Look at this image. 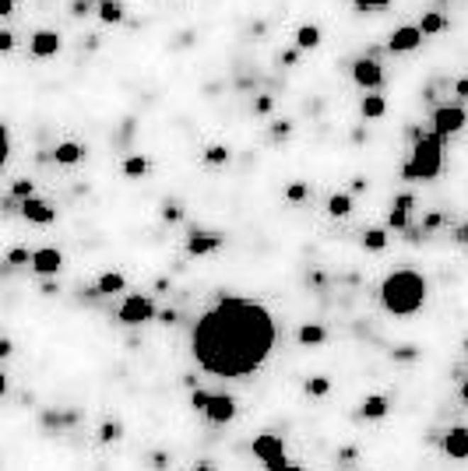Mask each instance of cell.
I'll return each mask as SVG.
<instances>
[{"label":"cell","mask_w":468,"mask_h":471,"mask_svg":"<svg viewBox=\"0 0 468 471\" xmlns=\"http://www.w3.org/2000/svg\"><path fill=\"white\" fill-rule=\"evenodd\" d=\"M275 348L272 313L240 295H222L211 310L201 313L190 334V352L197 366L211 377H250L257 373Z\"/></svg>","instance_id":"1"},{"label":"cell","mask_w":468,"mask_h":471,"mask_svg":"<svg viewBox=\"0 0 468 471\" xmlns=\"http://www.w3.org/2000/svg\"><path fill=\"white\" fill-rule=\"evenodd\" d=\"M380 302L394 317H412L426 302V278L419 271H394L380 285Z\"/></svg>","instance_id":"2"},{"label":"cell","mask_w":468,"mask_h":471,"mask_svg":"<svg viewBox=\"0 0 468 471\" xmlns=\"http://www.w3.org/2000/svg\"><path fill=\"white\" fill-rule=\"evenodd\" d=\"M444 169V137L440 134H423L419 141H412V155L401 166L405 180H437Z\"/></svg>","instance_id":"3"},{"label":"cell","mask_w":468,"mask_h":471,"mask_svg":"<svg viewBox=\"0 0 468 471\" xmlns=\"http://www.w3.org/2000/svg\"><path fill=\"white\" fill-rule=\"evenodd\" d=\"M254 454L264 461V468L268 471H285V443H282V436L275 433H261V436H254Z\"/></svg>","instance_id":"4"},{"label":"cell","mask_w":468,"mask_h":471,"mask_svg":"<svg viewBox=\"0 0 468 471\" xmlns=\"http://www.w3.org/2000/svg\"><path fill=\"white\" fill-rule=\"evenodd\" d=\"M116 320L127 324V327L148 324V320H155V302L148 295H127L123 306H120V313H116Z\"/></svg>","instance_id":"5"},{"label":"cell","mask_w":468,"mask_h":471,"mask_svg":"<svg viewBox=\"0 0 468 471\" xmlns=\"http://www.w3.org/2000/svg\"><path fill=\"white\" fill-rule=\"evenodd\" d=\"M465 123H468V113L462 106H440V109L433 113V134H440L444 141L455 137V134H462Z\"/></svg>","instance_id":"6"},{"label":"cell","mask_w":468,"mask_h":471,"mask_svg":"<svg viewBox=\"0 0 468 471\" xmlns=\"http://www.w3.org/2000/svg\"><path fill=\"white\" fill-rule=\"evenodd\" d=\"M352 81L360 89H380L384 85V71H380V64H377L374 57H360L352 64Z\"/></svg>","instance_id":"7"},{"label":"cell","mask_w":468,"mask_h":471,"mask_svg":"<svg viewBox=\"0 0 468 471\" xmlns=\"http://www.w3.org/2000/svg\"><path fill=\"white\" fill-rule=\"evenodd\" d=\"M419 42H423V28L419 25H401V28L391 32L387 50L391 53H412V50H419Z\"/></svg>","instance_id":"8"},{"label":"cell","mask_w":468,"mask_h":471,"mask_svg":"<svg viewBox=\"0 0 468 471\" xmlns=\"http://www.w3.org/2000/svg\"><path fill=\"white\" fill-rule=\"evenodd\" d=\"M32 271L39 275V278H53L60 268H64V254L60 250H53V246H43V250H35L32 254Z\"/></svg>","instance_id":"9"},{"label":"cell","mask_w":468,"mask_h":471,"mask_svg":"<svg viewBox=\"0 0 468 471\" xmlns=\"http://www.w3.org/2000/svg\"><path fill=\"white\" fill-rule=\"evenodd\" d=\"M204 415H208L215 426L233 422V419H236V397H229V394H211V401H208Z\"/></svg>","instance_id":"10"},{"label":"cell","mask_w":468,"mask_h":471,"mask_svg":"<svg viewBox=\"0 0 468 471\" xmlns=\"http://www.w3.org/2000/svg\"><path fill=\"white\" fill-rule=\"evenodd\" d=\"M28 50H32V57H39V60L57 57V53H60V35H57V32H50V28H43V32H35V35H32Z\"/></svg>","instance_id":"11"},{"label":"cell","mask_w":468,"mask_h":471,"mask_svg":"<svg viewBox=\"0 0 468 471\" xmlns=\"http://www.w3.org/2000/svg\"><path fill=\"white\" fill-rule=\"evenodd\" d=\"M21 215H25L28 222H35V225H50V222L57 218V211H53L43 197H28V200H21Z\"/></svg>","instance_id":"12"},{"label":"cell","mask_w":468,"mask_h":471,"mask_svg":"<svg viewBox=\"0 0 468 471\" xmlns=\"http://www.w3.org/2000/svg\"><path fill=\"white\" fill-rule=\"evenodd\" d=\"M218 246H222V236H218V232H190V239H187V254H190V257L215 254Z\"/></svg>","instance_id":"13"},{"label":"cell","mask_w":468,"mask_h":471,"mask_svg":"<svg viewBox=\"0 0 468 471\" xmlns=\"http://www.w3.org/2000/svg\"><path fill=\"white\" fill-rule=\"evenodd\" d=\"M444 450H447L451 461H468V429L465 426H458V429H451L444 436Z\"/></svg>","instance_id":"14"},{"label":"cell","mask_w":468,"mask_h":471,"mask_svg":"<svg viewBox=\"0 0 468 471\" xmlns=\"http://www.w3.org/2000/svg\"><path fill=\"white\" fill-rule=\"evenodd\" d=\"M416 200H412V193H401L398 200H394V208H391V215H387V225L391 229H398V232H408V208H412Z\"/></svg>","instance_id":"15"},{"label":"cell","mask_w":468,"mask_h":471,"mask_svg":"<svg viewBox=\"0 0 468 471\" xmlns=\"http://www.w3.org/2000/svg\"><path fill=\"white\" fill-rule=\"evenodd\" d=\"M53 159H57L60 166H74V162H82V159H85V148H82L78 141H64V144H57V148H53Z\"/></svg>","instance_id":"16"},{"label":"cell","mask_w":468,"mask_h":471,"mask_svg":"<svg viewBox=\"0 0 468 471\" xmlns=\"http://www.w3.org/2000/svg\"><path fill=\"white\" fill-rule=\"evenodd\" d=\"M324 341H328V331H324L321 324H303V327H299V345L317 348V345H324Z\"/></svg>","instance_id":"17"},{"label":"cell","mask_w":468,"mask_h":471,"mask_svg":"<svg viewBox=\"0 0 468 471\" xmlns=\"http://www.w3.org/2000/svg\"><path fill=\"white\" fill-rule=\"evenodd\" d=\"M127 288V278L123 275H116V271H106L99 285H95V295H113V292H123Z\"/></svg>","instance_id":"18"},{"label":"cell","mask_w":468,"mask_h":471,"mask_svg":"<svg viewBox=\"0 0 468 471\" xmlns=\"http://www.w3.org/2000/svg\"><path fill=\"white\" fill-rule=\"evenodd\" d=\"M352 211V193H331L328 197V215L331 218H345Z\"/></svg>","instance_id":"19"},{"label":"cell","mask_w":468,"mask_h":471,"mask_svg":"<svg viewBox=\"0 0 468 471\" xmlns=\"http://www.w3.org/2000/svg\"><path fill=\"white\" fill-rule=\"evenodd\" d=\"M360 113H363L367 120H380V116L387 113V102H384V95H367V98L360 102Z\"/></svg>","instance_id":"20"},{"label":"cell","mask_w":468,"mask_h":471,"mask_svg":"<svg viewBox=\"0 0 468 471\" xmlns=\"http://www.w3.org/2000/svg\"><path fill=\"white\" fill-rule=\"evenodd\" d=\"M419 28H423V35H437V32L447 28V18H444L440 11H426L423 21H419Z\"/></svg>","instance_id":"21"},{"label":"cell","mask_w":468,"mask_h":471,"mask_svg":"<svg viewBox=\"0 0 468 471\" xmlns=\"http://www.w3.org/2000/svg\"><path fill=\"white\" fill-rule=\"evenodd\" d=\"M313 46H321V28L317 25H303L296 32V50H313Z\"/></svg>","instance_id":"22"},{"label":"cell","mask_w":468,"mask_h":471,"mask_svg":"<svg viewBox=\"0 0 468 471\" xmlns=\"http://www.w3.org/2000/svg\"><path fill=\"white\" fill-rule=\"evenodd\" d=\"M99 18H102L106 25L123 21V4H120V0H106V4H99Z\"/></svg>","instance_id":"23"},{"label":"cell","mask_w":468,"mask_h":471,"mask_svg":"<svg viewBox=\"0 0 468 471\" xmlns=\"http://www.w3.org/2000/svg\"><path fill=\"white\" fill-rule=\"evenodd\" d=\"M360 412H363L367 419H384V415H387V397H380V394H374V397H367Z\"/></svg>","instance_id":"24"},{"label":"cell","mask_w":468,"mask_h":471,"mask_svg":"<svg viewBox=\"0 0 468 471\" xmlns=\"http://www.w3.org/2000/svg\"><path fill=\"white\" fill-rule=\"evenodd\" d=\"M145 173H148V159H145V155H130V159L123 162V176L138 180V176H145Z\"/></svg>","instance_id":"25"},{"label":"cell","mask_w":468,"mask_h":471,"mask_svg":"<svg viewBox=\"0 0 468 471\" xmlns=\"http://www.w3.org/2000/svg\"><path fill=\"white\" fill-rule=\"evenodd\" d=\"M204 162H208V166H225V162H229V148H225V144L204 148Z\"/></svg>","instance_id":"26"},{"label":"cell","mask_w":468,"mask_h":471,"mask_svg":"<svg viewBox=\"0 0 468 471\" xmlns=\"http://www.w3.org/2000/svg\"><path fill=\"white\" fill-rule=\"evenodd\" d=\"M120 436H123V422H116V419L113 422H102V429H99V440L102 443H116Z\"/></svg>","instance_id":"27"},{"label":"cell","mask_w":468,"mask_h":471,"mask_svg":"<svg viewBox=\"0 0 468 471\" xmlns=\"http://www.w3.org/2000/svg\"><path fill=\"white\" fill-rule=\"evenodd\" d=\"M328 390H331V380L328 377H310L306 380V394H310V397H324Z\"/></svg>","instance_id":"28"},{"label":"cell","mask_w":468,"mask_h":471,"mask_svg":"<svg viewBox=\"0 0 468 471\" xmlns=\"http://www.w3.org/2000/svg\"><path fill=\"white\" fill-rule=\"evenodd\" d=\"M363 246H367V250H384V246H387V232H384V229H370V232L363 236Z\"/></svg>","instance_id":"29"},{"label":"cell","mask_w":468,"mask_h":471,"mask_svg":"<svg viewBox=\"0 0 468 471\" xmlns=\"http://www.w3.org/2000/svg\"><path fill=\"white\" fill-rule=\"evenodd\" d=\"M310 197V187L306 183H289L285 187V200H292V204H299V200H306Z\"/></svg>","instance_id":"30"},{"label":"cell","mask_w":468,"mask_h":471,"mask_svg":"<svg viewBox=\"0 0 468 471\" xmlns=\"http://www.w3.org/2000/svg\"><path fill=\"white\" fill-rule=\"evenodd\" d=\"M32 180H18V183H14V187H11V193H14V197H21V200H28V197H35V193H32Z\"/></svg>","instance_id":"31"},{"label":"cell","mask_w":468,"mask_h":471,"mask_svg":"<svg viewBox=\"0 0 468 471\" xmlns=\"http://www.w3.org/2000/svg\"><path fill=\"white\" fill-rule=\"evenodd\" d=\"M162 218H166V222H180V218H184V208H180L177 200H173V204L166 200V208H162Z\"/></svg>","instance_id":"32"},{"label":"cell","mask_w":468,"mask_h":471,"mask_svg":"<svg viewBox=\"0 0 468 471\" xmlns=\"http://www.w3.org/2000/svg\"><path fill=\"white\" fill-rule=\"evenodd\" d=\"M208 401H211V394H208V390H197V387H194V394H190V404L204 412V408H208Z\"/></svg>","instance_id":"33"},{"label":"cell","mask_w":468,"mask_h":471,"mask_svg":"<svg viewBox=\"0 0 468 471\" xmlns=\"http://www.w3.org/2000/svg\"><path fill=\"white\" fill-rule=\"evenodd\" d=\"M25 261H32L28 250H11V254H7V264H25Z\"/></svg>","instance_id":"34"},{"label":"cell","mask_w":468,"mask_h":471,"mask_svg":"<svg viewBox=\"0 0 468 471\" xmlns=\"http://www.w3.org/2000/svg\"><path fill=\"white\" fill-rule=\"evenodd\" d=\"M272 109V95H257V102H254V113H268Z\"/></svg>","instance_id":"35"},{"label":"cell","mask_w":468,"mask_h":471,"mask_svg":"<svg viewBox=\"0 0 468 471\" xmlns=\"http://www.w3.org/2000/svg\"><path fill=\"white\" fill-rule=\"evenodd\" d=\"M289 130H292V123H289V120H282V123H275V127H272V137H285Z\"/></svg>","instance_id":"36"},{"label":"cell","mask_w":468,"mask_h":471,"mask_svg":"<svg viewBox=\"0 0 468 471\" xmlns=\"http://www.w3.org/2000/svg\"><path fill=\"white\" fill-rule=\"evenodd\" d=\"M85 11H89V0H71V14L74 18H82Z\"/></svg>","instance_id":"37"},{"label":"cell","mask_w":468,"mask_h":471,"mask_svg":"<svg viewBox=\"0 0 468 471\" xmlns=\"http://www.w3.org/2000/svg\"><path fill=\"white\" fill-rule=\"evenodd\" d=\"M11 46H14V35H11V32H0V50L11 53Z\"/></svg>","instance_id":"38"},{"label":"cell","mask_w":468,"mask_h":471,"mask_svg":"<svg viewBox=\"0 0 468 471\" xmlns=\"http://www.w3.org/2000/svg\"><path fill=\"white\" fill-rule=\"evenodd\" d=\"M296 60H299V50H289V53H282V64H285V67H292Z\"/></svg>","instance_id":"39"},{"label":"cell","mask_w":468,"mask_h":471,"mask_svg":"<svg viewBox=\"0 0 468 471\" xmlns=\"http://www.w3.org/2000/svg\"><path fill=\"white\" fill-rule=\"evenodd\" d=\"M0 14L11 18V14H14V0H0Z\"/></svg>","instance_id":"40"},{"label":"cell","mask_w":468,"mask_h":471,"mask_svg":"<svg viewBox=\"0 0 468 471\" xmlns=\"http://www.w3.org/2000/svg\"><path fill=\"white\" fill-rule=\"evenodd\" d=\"M455 92L462 95V98H468V78H462V81H458V85H455Z\"/></svg>","instance_id":"41"},{"label":"cell","mask_w":468,"mask_h":471,"mask_svg":"<svg viewBox=\"0 0 468 471\" xmlns=\"http://www.w3.org/2000/svg\"><path fill=\"white\" fill-rule=\"evenodd\" d=\"M177 317H180L177 310H166V313H162V324H177Z\"/></svg>","instance_id":"42"},{"label":"cell","mask_w":468,"mask_h":471,"mask_svg":"<svg viewBox=\"0 0 468 471\" xmlns=\"http://www.w3.org/2000/svg\"><path fill=\"white\" fill-rule=\"evenodd\" d=\"M11 352H14V345H11V338H4L0 341V356H11Z\"/></svg>","instance_id":"43"},{"label":"cell","mask_w":468,"mask_h":471,"mask_svg":"<svg viewBox=\"0 0 468 471\" xmlns=\"http://www.w3.org/2000/svg\"><path fill=\"white\" fill-rule=\"evenodd\" d=\"M367 190V180H352V193H363Z\"/></svg>","instance_id":"44"},{"label":"cell","mask_w":468,"mask_h":471,"mask_svg":"<svg viewBox=\"0 0 468 471\" xmlns=\"http://www.w3.org/2000/svg\"><path fill=\"white\" fill-rule=\"evenodd\" d=\"M458 239H462V243H465V246H468V222H465V225H462V232H458Z\"/></svg>","instance_id":"45"},{"label":"cell","mask_w":468,"mask_h":471,"mask_svg":"<svg viewBox=\"0 0 468 471\" xmlns=\"http://www.w3.org/2000/svg\"><path fill=\"white\" fill-rule=\"evenodd\" d=\"M462 401L468 404V377H465V383H462Z\"/></svg>","instance_id":"46"},{"label":"cell","mask_w":468,"mask_h":471,"mask_svg":"<svg viewBox=\"0 0 468 471\" xmlns=\"http://www.w3.org/2000/svg\"><path fill=\"white\" fill-rule=\"evenodd\" d=\"M285 471H303V468H296V465H285Z\"/></svg>","instance_id":"47"},{"label":"cell","mask_w":468,"mask_h":471,"mask_svg":"<svg viewBox=\"0 0 468 471\" xmlns=\"http://www.w3.org/2000/svg\"><path fill=\"white\" fill-rule=\"evenodd\" d=\"M465 352H468V338H465Z\"/></svg>","instance_id":"48"},{"label":"cell","mask_w":468,"mask_h":471,"mask_svg":"<svg viewBox=\"0 0 468 471\" xmlns=\"http://www.w3.org/2000/svg\"><path fill=\"white\" fill-rule=\"evenodd\" d=\"M99 4H106V0H99Z\"/></svg>","instance_id":"49"}]
</instances>
